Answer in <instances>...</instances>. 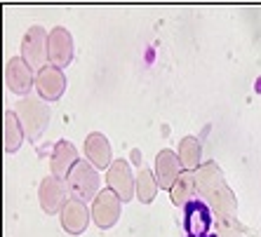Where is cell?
<instances>
[{"label":"cell","mask_w":261,"mask_h":237,"mask_svg":"<svg viewBox=\"0 0 261 237\" xmlns=\"http://www.w3.org/2000/svg\"><path fill=\"white\" fill-rule=\"evenodd\" d=\"M195 186L200 195L212 204L217 219H228L236 216V195L226 186L224 174L214 162H205L195 171Z\"/></svg>","instance_id":"cell-1"},{"label":"cell","mask_w":261,"mask_h":237,"mask_svg":"<svg viewBox=\"0 0 261 237\" xmlns=\"http://www.w3.org/2000/svg\"><path fill=\"white\" fill-rule=\"evenodd\" d=\"M14 113H17L19 122H21V127L29 134L31 141H38L43 136V132L47 129V122H49V108L43 101H36V99L26 97L17 104Z\"/></svg>","instance_id":"cell-2"},{"label":"cell","mask_w":261,"mask_h":237,"mask_svg":"<svg viewBox=\"0 0 261 237\" xmlns=\"http://www.w3.org/2000/svg\"><path fill=\"white\" fill-rule=\"evenodd\" d=\"M68 188L75 193V197L83 202L97 200L99 195V174L94 169V164L87 160H78L75 167L71 169V174L66 176Z\"/></svg>","instance_id":"cell-3"},{"label":"cell","mask_w":261,"mask_h":237,"mask_svg":"<svg viewBox=\"0 0 261 237\" xmlns=\"http://www.w3.org/2000/svg\"><path fill=\"white\" fill-rule=\"evenodd\" d=\"M186 237H219L214 232V214L202 200L186 204Z\"/></svg>","instance_id":"cell-4"},{"label":"cell","mask_w":261,"mask_h":237,"mask_svg":"<svg viewBox=\"0 0 261 237\" xmlns=\"http://www.w3.org/2000/svg\"><path fill=\"white\" fill-rule=\"evenodd\" d=\"M47 36L40 26L26 31L24 40H21V59L29 64L31 68H45V59H47Z\"/></svg>","instance_id":"cell-5"},{"label":"cell","mask_w":261,"mask_h":237,"mask_svg":"<svg viewBox=\"0 0 261 237\" xmlns=\"http://www.w3.org/2000/svg\"><path fill=\"white\" fill-rule=\"evenodd\" d=\"M106 183H109V190H113L122 202L132 200L137 195V181L132 179L129 164L125 160H113V164L106 171Z\"/></svg>","instance_id":"cell-6"},{"label":"cell","mask_w":261,"mask_h":237,"mask_svg":"<svg viewBox=\"0 0 261 237\" xmlns=\"http://www.w3.org/2000/svg\"><path fill=\"white\" fill-rule=\"evenodd\" d=\"M47 59L52 66L61 68V66H68L73 59V38L66 28H57L49 31L47 36Z\"/></svg>","instance_id":"cell-7"},{"label":"cell","mask_w":261,"mask_h":237,"mask_svg":"<svg viewBox=\"0 0 261 237\" xmlns=\"http://www.w3.org/2000/svg\"><path fill=\"white\" fill-rule=\"evenodd\" d=\"M120 197L113 190H101L92 202V219L99 228H111L120 216Z\"/></svg>","instance_id":"cell-8"},{"label":"cell","mask_w":261,"mask_h":237,"mask_svg":"<svg viewBox=\"0 0 261 237\" xmlns=\"http://www.w3.org/2000/svg\"><path fill=\"white\" fill-rule=\"evenodd\" d=\"M36 90L45 101H57L66 90V75L57 66H45L36 75Z\"/></svg>","instance_id":"cell-9"},{"label":"cell","mask_w":261,"mask_h":237,"mask_svg":"<svg viewBox=\"0 0 261 237\" xmlns=\"http://www.w3.org/2000/svg\"><path fill=\"white\" fill-rule=\"evenodd\" d=\"M5 82H7V87L12 92H17V94H29L31 87L36 85L33 68H31L21 56H12L5 66Z\"/></svg>","instance_id":"cell-10"},{"label":"cell","mask_w":261,"mask_h":237,"mask_svg":"<svg viewBox=\"0 0 261 237\" xmlns=\"http://www.w3.org/2000/svg\"><path fill=\"white\" fill-rule=\"evenodd\" d=\"M90 216L92 212L87 209L85 202L78 200V197H68V202L61 209V225L71 235H80V232H85L87 223H90Z\"/></svg>","instance_id":"cell-11"},{"label":"cell","mask_w":261,"mask_h":237,"mask_svg":"<svg viewBox=\"0 0 261 237\" xmlns=\"http://www.w3.org/2000/svg\"><path fill=\"white\" fill-rule=\"evenodd\" d=\"M40 207L47 214H61L64 204H66V183L57 176H45L40 183Z\"/></svg>","instance_id":"cell-12"},{"label":"cell","mask_w":261,"mask_h":237,"mask_svg":"<svg viewBox=\"0 0 261 237\" xmlns=\"http://www.w3.org/2000/svg\"><path fill=\"white\" fill-rule=\"evenodd\" d=\"M85 155L99 169H109L113 164V160H111V143L101 132H92L85 139Z\"/></svg>","instance_id":"cell-13"},{"label":"cell","mask_w":261,"mask_h":237,"mask_svg":"<svg viewBox=\"0 0 261 237\" xmlns=\"http://www.w3.org/2000/svg\"><path fill=\"white\" fill-rule=\"evenodd\" d=\"M179 158H176L172 151H160L158 158H155V179H158L160 188H170L174 186V181L181 176L179 171Z\"/></svg>","instance_id":"cell-14"},{"label":"cell","mask_w":261,"mask_h":237,"mask_svg":"<svg viewBox=\"0 0 261 237\" xmlns=\"http://www.w3.org/2000/svg\"><path fill=\"white\" fill-rule=\"evenodd\" d=\"M78 162V153L73 148V143L68 141H59L55 146V153H52V160H49V167H52V176L61 179V176H68L71 169L75 167Z\"/></svg>","instance_id":"cell-15"},{"label":"cell","mask_w":261,"mask_h":237,"mask_svg":"<svg viewBox=\"0 0 261 237\" xmlns=\"http://www.w3.org/2000/svg\"><path fill=\"white\" fill-rule=\"evenodd\" d=\"M195 174L193 171H181V176L174 181L172 186V202L179 204V207H186L189 202H193V193H195Z\"/></svg>","instance_id":"cell-16"},{"label":"cell","mask_w":261,"mask_h":237,"mask_svg":"<svg viewBox=\"0 0 261 237\" xmlns=\"http://www.w3.org/2000/svg\"><path fill=\"white\" fill-rule=\"evenodd\" d=\"M21 141H24V127H21L17 113L5 110V151L14 153L21 146Z\"/></svg>","instance_id":"cell-17"},{"label":"cell","mask_w":261,"mask_h":237,"mask_svg":"<svg viewBox=\"0 0 261 237\" xmlns=\"http://www.w3.org/2000/svg\"><path fill=\"white\" fill-rule=\"evenodd\" d=\"M179 162L181 167H186V171L198 169V162H200V143L195 136H186L179 143Z\"/></svg>","instance_id":"cell-18"},{"label":"cell","mask_w":261,"mask_h":237,"mask_svg":"<svg viewBox=\"0 0 261 237\" xmlns=\"http://www.w3.org/2000/svg\"><path fill=\"white\" fill-rule=\"evenodd\" d=\"M155 190H158V179H155V174L148 169H139V174H137V200L148 204V202H153V197H155Z\"/></svg>","instance_id":"cell-19"},{"label":"cell","mask_w":261,"mask_h":237,"mask_svg":"<svg viewBox=\"0 0 261 237\" xmlns=\"http://www.w3.org/2000/svg\"><path fill=\"white\" fill-rule=\"evenodd\" d=\"M217 235L219 237H243L236 216H228V219H217Z\"/></svg>","instance_id":"cell-20"}]
</instances>
